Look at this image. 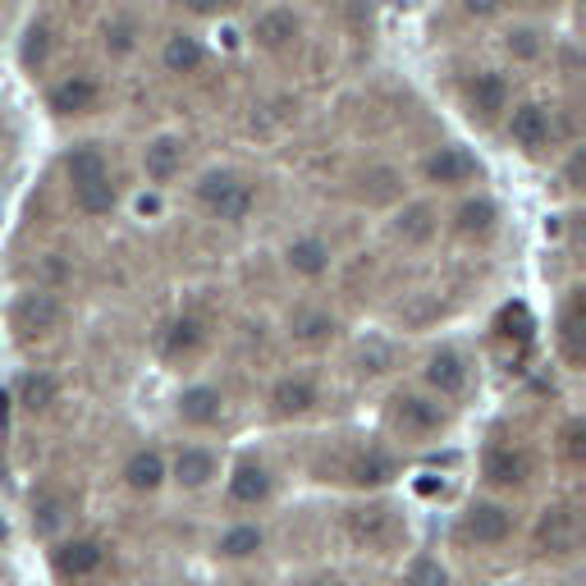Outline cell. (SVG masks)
<instances>
[{
    "instance_id": "obj_1",
    "label": "cell",
    "mask_w": 586,
    "mask_h": 586,
    "mask_svg": "<svg viewBox=\"0 0 586 586\" xmlns=\"http://www.w3.org/2000/svg\"><path fill=\"white\" fill-rule=\"evenodd\" d=\"M65 179H69V197L83 216H110L115 202H120V188H115V174L110 161L101 152V142H78L65 152Z\"/></svg>"
},
{
    "instance_id": "obj_2",
    "label": "cell",
    "mask_w": 586,
    "mask_h": 586,
    "mask_svg": "<svg viewBox=\"0 0 586 586\" xmlns=\"http://www.w3.org/2000/svg\"><path fill=\"white\" fill-rule=\"evenodd\" d=\"M197 207L207 211L211 220H225V225H243L257 207V188L234 170H207L197 179Z\"/></svg>"
},
{
    "instance_id": "obj_3",
    "label": "cell",
    "mask_w": 586,
    "mask_h": 586,
    "mask_svg": "<svg viewBox=\"0 0 586 586\" xmlns=\"http://www.w3.org/2000/svg\"><path fill=\"white\" fill-rule=\"evenodd\" d=\"M390 431L408 445H426V440L449 431V408L426 390H399L390 399Z\"/></svg>"
},
{
    "instance_id": "obj_4",
    "label": "cell",
    "mask_w": 586,
    "mask_h": 586,
    "mask_svg": "<svg viewBox=\"0 0 586 586\" xmlns=\"http://www.w3.org/2000/svg\"><path fill=\"white\" fill-rule=\"evenodd\" d=\"M454 536L463 545H481V550H495V545H504L513 536V509L500 500H472L463 509V518H458Z\"/></svg>"
},
{
    "instance_id": "obj_5",
    "label": "cell",
    "mask_w": 586,
    "mask_h": 586,
    "mask_svg": "<svg viewBox=\"0 0 586 586\" xmlns=\"http://www.w3.org/2000/svg\"><path fill=\"white\" fill-rule=\"evenodd\" d=\"M422 380H426V394L431 399H463L467 385H472V367H467V358L458 353V348L440 344L426 353V367H422Z\"/></svg>"
},
{
    "instance_id": "obj_6",
    "label": "cell",
    "mask_w": 586,
    "mask_h": 586,
    "mask_svg": "<svg viewBox=\"0 0 586 586\" xmlns=\"http://www.w3.org/2000/svg\"><path fill=\"white\" fill-rule=\"evenodd\" d=\"M504 133H509L513 147H522L527 156H541L554 142V115L541 101H518V106L504 115Z\"/></svg>"
},
{
    "instance_id": "obj_7",
    "label": "cell",
    "mask_w": 586,
    "mask_h": 586,
    "mask_svg": "<svg viewBox=\"0 0 586 586\" xmlns=\"http://www.w3.org/2000/svg\"><path fill=\"white\" fill-rule=\"evenodd\" d=\"M509 101H513L509 78L495 74V69H481V74H472L463 83V106H467V115H472L477 124L504 120V115H509Z\"/></svg>"
},
{
    "instance_id": "obj_8",
    "label": "cell",
    "mask_w": 586,
    "mask_h": 586,
    "mask_svg": "<svg viewBox=\"0 0 586 586\" xmlns=\"http://www.w3.org/2000/svg\"><path fill=\"white\" fill-rule=\"evenodd\" d=\"M106 559H110V550L97 536H69V541H60L51 550V568H55V577H65V582L97 577L101 568H106Z\"/></svg>"
},
{
    "instance_id": "obj_9",
    "label": "cell",
    "mask_w": 586,
    "mask_h": 586,
    "mask_svg": "<svg viewBox=\"0 0 586 586\" xmlns=\"http://www.w3.org/2000/svg\"><path fill=\"white\" fill-rule=\"evenodd\" d=\"M344 527L348 536L358 545H367V550H385V545L399 541V513L390 509V504H353V509L344 513Z\"/></svg>"
},
{
    "instance_id": "obj_10",
    "label": "cell",
    "mask_w": 586,
    "mask_h": 586,
    "mask_svg": "<svg viewBox=\"0 0 586 586\" xmlns=\"http://www.w3.org/2000/svg\"><path fill=\"white\" fill-rule=\"evenodd\" d=\"M577 541H582L577 513L568 509V504H550V509L541 513V522H536V550H541L545 559H568V554L577 550Z\"/></svg>"
},
{
    "instance_id": "obj_11",
    "label": "cell",
    "mask_w": 586,
    "mask_h": 586,
    "mask_svg": "<svg viewBox=\"0 0 586 586\" xmlns=\"http://www.w3.org/2000/svg\"><path fill=\"white\" fill-rule=\"evenodd\" d=\"M481 477L495 490H518L532 481V454L518 445H490L481 454Z\"/></svg>"
},
{
    "instance_id": "obj_12",
    "label": "cell",
    "mask_w": 586,
    "mask_h": 586,
    "mask_svg": "<svg viewBox=\"0 0 586 586\" xmlns=\"http://www.w3.org/2000/svg\"><path fill=\"white\" fill-rule=\"evenodd\" d=\"M422 179L435 188H463L472 179H481V165L467 147H435L422 161Z\"/></svg>"
},
{
    "instance_id": "obj_13",
    "label": "cell",
    "mask_w": 586,
    "mask_h": 586,
    "mask_svg": "<svg viewBox=\"0 0 586 586\" xmlns=\"http://www.w3.org/2000/svg\"><path fill=\"white\" fill-rule=\"evenodd\" d=\"M46 106L55 110V115H92V110L101 106V83L92 74H60L51 83V92H46Z\"/></svg>"
},
{
    "instance_id": "obj_14",
    "label": "cell",
    "mask_w": 586,
    "mask_h": 586,
    "mask_svg": "<svg viewBox=\"0 0 586 586\" xmlns=\"http://www.w3.org/2000/svg\"><path fill=\"white\" fill-rule=\"evenodd\" d=\"M298 37H303V14L289 10V5H271V10H261L257 19H252V42L271 55L289 51Z\"/></svg>"
},
{
    "instance_id": "obj_15",
    "label": "cell",
    "mask_w": 586,
    "mask_h": 586,
    "mask_svg": "<svg viewBox=\"0 0 586 586\" xmlns=\"http://www.w3.org/2000/svg\"><path fill=\"white\" fill-rule=\"evenodd\" d=\"M316 403H321V390H316V380L303 376V371L280 376L271 385V413L280 417V422H298V417L316 413Z\"/></svg>"
},
{
    "instance_id": "obj_16",
    "label": "cell",
    "mask_w": 586,
    "mask_h": 586,
    "mask_svg": "<svg viewBox=\"0 0 586 586\" xmlns=\"http://www.w3.org/2000/svg\"><path fill=\"white\" fill-rule=\"evenodd\" d=\"M275 490V477L271 467L261 463V458H239L234 472H229V504H239V509H261V504L271 500Z\"/></svg>"
},
{
    "instance_id": "obj_17",
    "label": "cell",
    "mask_w": 586,
    "mask_h": 586,
    "mask_svg": "<svg viewBox=\"0 0 586 586\" xmlns=\"http://www.w3.org/2000/svg\"><path fill=\"white\" fill-rule=\"evenodd\" d=\"M14 326H19L23 335H55V330L65 326V303L46 289L23 293L19 303H14Z\"/></svg>"
},
{
    "instance_id": "obj_18",
    "label": "cell",
    "mask_w": 586,
    "mask_h": 586,
    "mask_svg": "<svg viewBox=\"0 0 586 586\" xmlns=\"http://www.w3.org/2000/svg\"><path fill=\"white\" fill-rule=\"evenodd\" d=\"M174 413H179L184 426H193V431H211V426L225 422V394H220V385H188L174 399Z\"/></svg>"
},
{
    "instance_id": "obj_19",
    "label": "cell",
    "mask_w": 586,
    "mask_h": 586,
    "mask_svg": "<svg viewBox=\"0 0 586 586\" xmlns=\"http://www.w3.org/2000/svg\"><path fill=\"white\" fill-rule=\"evenodd\" d=\"M184 156H188V142L179 133H156L147 147H142V174L152 184H170L174 174L184 170Z\"/></svg>"
},
{
    "instance_id": "obj_20",
    "label": "cell",
    "mask_w": 586,
    "mask_h": 586,
    "mask_svg": "<svg viewBox=\"0 0 586 586\" xmlns=\"http://www.w3.org/2000/svg\"><path fill=\"white\" fill-rule=\"evenodd\" d=\"M284 266H289L298 280H321V275H330V266H335V252H330V243L321 239V234H303V239H293L289 248H284Z\"/></svg>"
},
{
    "instance_id": "obj_21",
    "label": "cell",
    "mask_w": 586,
    "mask_h": 586,
    "mask_svg": "<svg viewBox=\"0 0 586 586\" xmlns=\"http://www.w3.org/2000/svg\"><path fill=\"white\" fill-rule=\"evenodd\" d=\"M124 486L133 490V495H156V490L170 481V463H165L161 449H133L129 458H124Z\"/></svg>"
},
{
    "instance_id": "obj_22",
    "label": "cell",
    "mask_w": 586,
    "mask_h": 586,
    "mask_svg": "<svg viewBox=\"0 0 586 586\" xmlns=\"http://www.w3.org/2000/svg\"><path fill=\"white\" fill-rule=\"evenodd\" d=\"M216 472H220V458L207 445H184L170 463V481H179L184 490H207L216 481Z\"/></svg>"
},
{
    "instance_id": "obj_23",
    "label": "cell",
    "mask_w": 586,
    "mask_h": 586,
    "mask_svg": "<svg viewBox=\"0 0 586 586\" xmlns=\"http://www.w3.org/2000/svg\"><path fill=\"white\" fill-rule=\"evenodd\" d=\"M97 37H101V51H106L110 60H129V55L142 46V19L129 10H115V14L101 19Z\"/></svg>"
},
{
    "instance_id": "obj_24",
    "label": "cell",
    "mask_w": 586,
    "mask_h": 586,
    "mask_svg": "<svg viewBox=\"0 0 586 586\" xmlns=\"http://www.w3.org/2000/svg\"><path fill=\"white\" fill-rule=\"evenodd\" d=\"M161 65H165V74H197V69L207 65V46H202L197 33H188V28H174L161 46Z\"/></svg>"
},
{
    "instance_id": "obj_25",
    "label": "cell",
    "mask_w": 586,
    "mask_h": 586,
    "mask_svg": "<svg viewBox=\"0 0 586 586\" xmlns=\"http://www.w3.org/2000/svg\"><path fill=\"white\" fill-rule=\"evenodd\" d=\"M390 229H394V239L399 243L417 248V243H431V234L440 229V216H435L431 202H403V207L394 211Z\"/></svg>"
},
{
    "instance_id": "obj_26",
    "label": "cell",
    "mask_w": 586,
    "mask_h": 586,
    "mask_svg": "<svg viewBox=\"0 0 586 586\" xmlns=\"http://www.w3.org/2000/svg\"><path fill=\"white\" fill-rule=\"evenodd\" d=\"M207 344V326H202V321H197V316H174L170 326L161 330V353L165 358H193L197 348Z\"/></svg>"
},
{
    "instance_id": "obj_27",
    "label": "cell",
    "mask_w": 586,
    "mask_h": 586,
    "mask_svg": "<svg viewBox=\"0 0 586 586\" xmlns=\"http://www.w3.org/2000/svg\"><path fill=\"white\" fill-rule=\"evenodd\" d=\"M495 225H500V207L490 197H467L463 207L454 211V229L463 239H490Z\"/></svg>"
},
{
    "instance_id": "obj_28",
    "label": "cell",
    "mask_w": 586,
    "mask_h": 586,
    "mask_svg": "<svg viewBox=\"0 0 586 586\" xmlns=\"http://www.w3.org/2000/svg\"><path fill=\"white\" fill-rule=\"evenodd\" d=\"M261 550H266V532H261L257 522H234V527H225L220 541H216V554L220 559H234V564L257 559Z\"/></svg>"
},
{
    "instance_id": "obj_29",
    "label": "cell",
    "mask_w": 586,
    "mask_h": 586,
    "mask_svg": "<svg viewBox=\"0 0 586 586\" xmlns=\"http://www.w3.org/2000/svg\"><path fill=\"white\" fill-rule=\"evenodd\" d=\"M559 348H564L568 367H582V289H568L559 307Z\"/></svg>"
},
{
    "instance_id": "obj_30",
    "label": "cell",
    "mask_w": 586,
    "mask_h": 586,
    "mask_svg": "<svg viewBox=\"0 0 586 586\" xmlns=\"http://www.w3.org/2000/svg\"><path fill=\"white\" fill-rule=\"evenodd\" d=\"M335 330L339 321L326 307H298L289 316V339H298V344H326V339H335Z\"/></svg>"
},
{
    "instance_id": "obj_31",
    "label": "cell",
    "mask_w": 586,
    "mask_h": 586,
    "mask_svg": "<svg viewBox=\"0 0 586 586\" xmlns=\"http://www.w3.org/2000/svg\"><path fill=\"white\" fill-rule=\"evenodd\" d=\"M399 477V458L390 454V449H367V454L353 463V481L358 486H367V490H376V486H390V481Z\"/></svg>"
},
{
    "instance_id": "obj_32",
    "label": "cell",
    "mask_w": 586,
    "mask_h": 586,
    "mask_svg": "<svg viewBox=\"0 0 586 586\" xmlns=\"http://www.w3.org/2000/svg\"><path fill=\"white\" fill-rule=\"evenodd\" d=\"M65 522H69V500L60 495V490H42V495H33V532L37 536H55Z\"/></svg>"
},
{
    "instance_id": "obj_33",
    "label": "cell",
    "mask_w": 586,
    "mask_h": 586,
    "mask_svg": "<svg viewBox=\"0 0 586 586\" xmlns=\"http://www.w3.org/2000/svg\"><path fill=\"white\" fill-rule=\"evenodd\" d=\"M55 394H60V385H55L51 371H28V376L19 380V403L28 408V413H42V408H51Z\"/></svg>"
},
{
    "instance_id": "obj_34",
    "label": "cell",
    "mask_w": 586,
    "mask_h": 586,
    "mask_svg": "<svg viewBox=\"0 0 586 586\" xmlns=\"http://www.w3.org/2000/svg\"><path fill=\"white\" fill-rule=\"evenodd\" d=\"M504 51L527 65V60H536V55L545 51V33L541 28H532V23H513L509 33H504Z\"/></svg>"
},
{
    "instance_id": "obj_35",
    "label": "cell",
    "mask_w": 586,
    "mask_h": 586,
    "mask_svg": "<svg viewBox=\"0 0 586 586\" xmlns=\"http://www.w3.org/2000/svg\"><path fill=\"white\" fill-rule=\"evenodd\" d=\"M403 586H449V568L435 554H417L408 573H403Z\"/></svg>"
},
{
    "instance_id": "obj_36",
    "label": "cell",
    "mask_w": 586,
    "mask_h": 586,
    "mask_svg": "<svg viewBox=\"0 0 586 586\" xmlns=\"http://www.w3.org/2000/svg\"><path fill=\"white\" fill-rule=\"evenodd\" d=\"M559 449H564V458L573 467H582V458H586V422L582 417H568L564 422V431H559Z\"/></svg>"
},
{
    "instance_id": "obj_37",
    "label": "cell",
    "mask_w": 586,
    "mask_h": 586,
    "mask_svg": "<svg viewBox=\"0 0 586 586\" xmlns=\"http://www.w3.org/2000/svg\"><path fill=\"white\" fill-rule=\"evenodd\" d=\"M46 46H51V28H46V23H33V28H28V37H23V65H28V69L42 65Z\"/></svg>"
}]
</instances>
